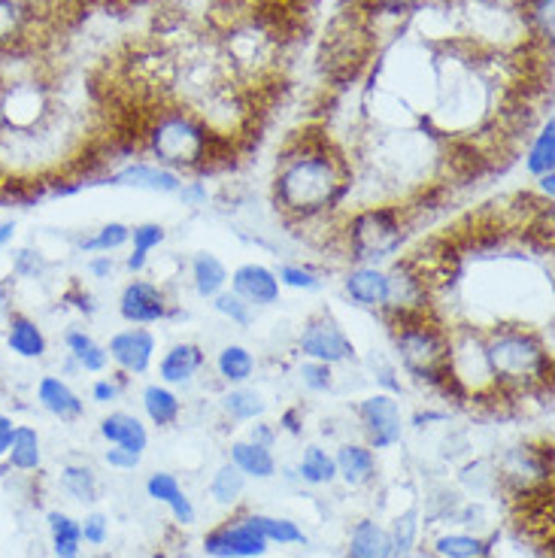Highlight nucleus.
Returning <instances> with one entry per match:
<instances>
[{
    "label": "nucleus",
    "instance_id": "79ce46f5",
    "mask_svg": "<svg viewBox=\"0 0 555 558\" xmlns=\"http://www.w3.org/2000/svg\"><path fill=\"white\" fill-rule=\"evenodd\" d=\"M213 310L219 313V316H225L228 322H234V325H240V328H250L252 325V310L243 298H237L234 292H219L216 298H213Z\"/></svg>",
    "mask_w": 555,
    "mask_h": 558
},
{
    "label": "nucleus",
    "instance_id": "4468645a",
    "mask_svg": "<svg viewBox=\"0 0 555 558\" xmlns=\"http://www.w3.org/2000/svg\"><path fill=\"white\" fill-rule=\"evenodd\" d=\"M228 282H231V292L237 298H243L250 307H274L279 294H282L277 270L258 265V262H246V265L234 267V274H228Z\"/></svg>",
    "mask_w": 555,
    "mask_h": 558
},
{
    "label": "nucleus",
    "instance_id": "a878e982",
    "mask_svg": "<svg viewBox=\"0 0 555 558\" xmlns=\"http://www.w3.org/2000/svg\"><path fill=\"white\" fill-rule=\"evenodd\" d=\"M231 464L246 480H270L277 476V459L267 447H258L252 440H237L231 444Z\"/></svg>",
    "mask_w": 555,
    "mask_h": 558
},
{
    "label": "nucleus",
    "instance_id": "b1692460",
    "mask_svg": "<svg viewBox=\"0 0 555 558\" xmlns=\"http://www.w3.org/2000/svg\"><path fill=\"white\" fill-rule=\"evenodd\" d=\"M140 401H143V413L146 418L158 425V428H170V425H177L182 416V401L177 391L165 386V383H149L143 395H140Z\"/></svg>",
    "mask_w": 555,
    "mask_h": 558
},
{
    "label": "nucleus",
    "instance_id": "c9c22d12",
    "mask_svg": "<svg viewBox=\"0 0 555 558\" xmlns=\"http://www.w3.org/2000/svg\"><path fill=\"white\" fill-rule=\"evenodd\" d=\"M298 480H304L310 486H328L337 480V464L328 449L306 447L301 461H298Z\"/></svg>",
    "mask_w": 555,
    "mask_h": 558
},
{
    "label": "nucleus",
    "instance_id": "c03bdc74",
    "mask_svg": "<svg viewBox=\"0 0 555 558\" xmlns=\"http://www.w3.org/2000/svg\"><path fill=\"white\" fill-rule=\"evenodd\" d=\"M49 270V262L40 250L34 246H22L13 252V277L19 279H40Z\"/></svg>",
    "mask_w": 555,
    "mask_h": 558
},
{
    "label": "nucleus",
    "instance_id": "473e14b6",
    "mask_svg": "<svg viewBox=\"0 0 555 558\" xmlns=\"http://www.w3.org/2000/svg\"><path fill=\"white\" fill-rule=\"evenodd\" d=\"M246 522H250L252 529L262 534L267 544H277V546H298L306 544V534L304 529L292 522V519L286 517H264V513H246Z\"/></svg>",
    "mask_w": 555,
    "mask_h": 558
},
{
    "label": "nucleus",
    "instance_id": "37998d69",
    "mask_svg": "<svg viewBox=\"0 0 555 558\" xmlns=\"http://www.w3.org/2000/svg\"><path fill=\"white\" fill-rule=\"evenodd\" d=\"M298 377H301V386L313 395H325V391L334 389V367L331 364L310 362L304 359V364L298 367Z\"/></svg>",
    "mask_w": 555,
    "mask_h": 558
},
{
    "label": "nucleus",
    "instance_id": "20e7f679",
    "mask_svg": "<svg viewBox=\"0 0 555 558\" xmlns=\"http://www.w3.org/2000/svg\"><path fill=\"white\" fill-rule=\"evenodd\" d=\"M146 143L153 153L155 165L170 170H197L213 158V143L216 137L209 134V128L182 110H167L155 119L146 131Z\"/></svg>",
    "mask_w": 555,
    "mask_h": 558
},
{
    "label": "nucleus",
    "instance_id": "864d4df0",
    "mask_svg": "<svg viewBox=\"0 0 555 558\" xmlns=\"http://www.w3.org/2000/svg\"><path fill=\"white\" fill-rule=\"evenodd\" d=\"M15 425H19V422H15L13 416L0 413V459H7V452H10V444H13Z\"/></svg>",
    "mask_w": 555,
    "mask_h": 558
},
{
    "label": "nucleus",
    "instance_id": "f8f14e48",
    "mask_svg": "<svg viewBox=\"0 0 555 558\" xmlns=\"http://www.w3.org/2000/svg\"><path fill=\"white\" fill-rule=\"evenodd\" d=\"M119 316L128 325H155L170 316V304H167L165 289L158 282L134 277L128 282L122 294H119Z\"/></svg>",
    "mask_w": 555,
    "mask_h": 558
},
{
    "label": "nucleus",
    "instance_id": "49530a36",
    "mask_svg": "<svg viewBox=\"0 0 555 558\" xmlns=\"http://www.w3.org/2000/svg\"><path fill=\"white\" fill-rule=\"evenodd\" d=\"M80 531H83V544L104 546L107 544V537H110V519L95 510V513H88V517L80 522Z\"/></svg>",
    "mask_w": 555,
    "mask_h": 558
},
{
    "label": "nucleus",
    "instance_id": "c756f323",
    "mask_svg": "<svg viewBox=\"0 0 555 558\" xmlns=\"http://www.w3.org/2000/svg\"><path fill=\"white\" fill-rule=\"evenodd\" d=\"M167 240V228L158 222H143L131 228V252H128L125 267L128 274L140 277L146 265H149V252L158 250Z\"/></svg>",
    "mask_w": 555,
    "mask_h": 558
},
{
    "label": "nucleus",
    "instance_id": "052dcab7",
    "mask_svg": "<svg viewBox=\"0 0 555 558\" xmlns=\"http://www.w3.org/2000/svg\"><path fill=\"white\" fill-rule=\"evenodd\" d=\"M395 558H437L434 553H425V549H410V553H403V556H395Z\"/></svg>",
    "mask_w": 555,
    "mask_h": 558
},
{
    "label": "nucleus",
    "instance_id": "bb28decb",
    "mask_svg": "<svg viewBox=\"0 0 555 558\" xmlns=\"http://www.w3.org/2000/svg\"><path fill=\"white\" fill-rule=\"evenodd\" d=\"M34 10L25 0H0V49H15L28 40Z\"/></svg>",
    "mask_w": 555,
    "mask_h": 558
},
{
    "label": "nucleus",
    "instance_id": "bf43d9fd",
    "mask_svg": "<svg viewBox=\"0 0 555 558\" xmlns=\"http://www.w3.org/2000/svg\"><path fill=\"white\" fill-rule=\"evenodd\" d=\"M538 192H541V197L546 201V204H553L555 197V173H546V177H541L538 180Z\"/></svg>",
    "mask_w": 555,
    "mask_h": 558
},
{
    "label": "nucleus",
    "instance_id": "13d9d810",
    "mask_svg": "<svg viewBox=\"0 0 555 558\" xmlns=\"http://www.w3.org/2000/svg\"><path fill=\"white\" fill-rule=\"evenodd\" d=\"M15 234H19V225H15V219H3V222H0V252L7 250V246H13Z\"/></svg>",
    "mask_w": 555,
    "mask_h": 558
},
{
    "label": "nucleus",
    "instance_id": "a18cd8bd",
    "mask_svg": "<svg viewBox=\"0 0 555 558\" xmlns=\"http://www.w3.org/2000/svg\"><path fill=\"white\" fill-rule=\"evenodd\" d=\"M528 22L534 25L538 37L553 43V0H528Z\"/></svg>",
    "mask_w": 555,
    "mask_h": 558
},
{
    "label": "nucleus",
    "instance_id": "4d7b16f0",
    "mask_svg": "<svg viewBox=\"0 0 555 558\" xmlns=\"http://www.w3.org/2000/svg\"><path fill=\"white\" fill-rule=\"evenodd\" d=\"M279 428H286L289 434H301V410H298V407L286 410L282 418H279Z\"/></svg>",
    "mask_w": 555,
    "mask_h": 558
},
{
    "label": "nucleus",
    "instance_id": "72a5a7b5",
    "mask_svg": "<svg viewBox=\"0 0 555 558\" xmlns=\"http://www.w3.org/2000/svg\"><path fill=\"white\" fill-rule=\"evenodd\" d=\"M222 410L228 418L237 422H255L267 413V401L258 389L252 386H228L222 395Z\"/></svg>",
    "mask_w": 555,
    "mask_h": 558
},
{
    "label": "nucleus",
    "instance_id": "5fc2aeb1",
    "mask_svg": "<svg viewBox=\"0 0 555 558\" xmlns=\"http://www.w3.org/2000/svg\"><path fill=\"white\" fill-rule=\"evenodd\" d=\"M112 270H116L112 255H95V258L88 262V274H92L95 279H110Z\"/></svg>",
    "mask_w": 555,
    "mask_h": 558
},
{
    "label": "nucleus",
    "instance_id": "f704fd0d",
    "mask_svg": "<svg viewBox=\"0 0 555 558\" xmlns=\"http://www.w3.org/2000/svg\"><path fill=\"white\" fill-rule=\"evenodd\" d=\"M526 170L534 177V180H541L546 173H555V122L553 116L546 119V125L538 131V137L531 140V146H528L526 153Z\"/></svg>",
    "mask_w": 555,
    "mask_h": 558
},
{
    "label": "nucleus",
    "instance_id": "7ed1b4c3",
    "mask_svg": "<svg viewBox=\"0 0 555 558\" xmlns=\"http://www.w3.org/2000/svg\"><path fill=\"white\" fill-rule=\"evenodd\" d=\"M391 340L410 377L429 386H449V331L431 313L391 319Z\"/></svg>",
    "mask_w": 555,
    "mask_h": 558
},
{
    "label": "nucleus",
    "instance_id": "ea45409f",
    "mask_svg": "<svg viewBox=\"0 0 555 558\" xmlns=\"http://www.w3.org/2000/svg\"><path fill=\"white\" fill-rule=\"evenodd\" d=\"M277 279L282 289H294V292H319L322 289L319 270H313L310 265H294V262H286V265H279Z\"/></svg>",
    "mask_w": 555,
    "mask_h": 558
},
{
    "label": "nucleus",
    "instance_id": "e433bc0d",
    "mask_svg": "<svg viewBox=\"0 0 555 558\" xmlns=\"http://www.w3.org/2000/svg\"><path fill=\"white\" fill-rule=\"evenodd\" d=\"M61 488H64L68 498L80 504H95L100 492L98 476H95V471L88 464H68L61 471Z\"/></svg>",
    "mask_w": 555,
    "mask_h": 558
},
{
    "label": "nucleus",
    "instance_id": "0eeeda50",
    "mask_svg": "<svg viewBox=\"0 0 555 558\" xmlns=\"http://www.w3.org/2000/svg\"><path fill=\"white\" fill-rule=\"evenodd\" d=\"M49 116V98L37 83H10L0 92V122L10 134H37Z\"/></svg>",
    "mask_w": 555,
    "mask_h": 558
},
{
    "label": "nucleus",
    "instance_id": "39448f33",
    "mask_svg": "<svg viewBox=\"0 0 555 558\" xmlns=\"http://www.w3.org/2000/svg\"><path fill=\"white\" fill-rule=\"evenodd\" d=\"M340 234L359 265H383L407 243V219L401 207H364L349 216Z\"/></svg>",
    "mask_w": 555,
    "mask_h": 558
},
{
    "label": "nucleus",
    "instance_id": "603ef678",
    "mask_svg": "<svg viewBox=\"0 0 555 558\" xmlns=\"http://www.w3.org/2000/svg\"><path fill=\"white\" fill-rule=\"evenodd\" d=\"M250 440L252 444H258V447L274 449V444H277V428H274V425H267V422H258V425H252Z\"/></svg>",
    "mask_w": 555,
    "mask_h": 558
},
{
    "label": "nucleus",
    "instance_id": "f257e3e1",
    "mask_svg": "<svg viewBox=\"0 0 555 558\" xmlns=\"http://www.w3.org/2000/svg\"><path fill=\"white\" fill-rule=\"evenodd\" d=\"M352 189L347 158L325 143L298 146L282 155L274 180V201L292 222H322Z\"/></svg>",
    "mask_w": 555,
    "mask_h": 558
},
{
    "label": "nucleus",
    "instance_id": "6e6552de",
    "mask_svg": "<svg viewBox=\"0 0 555 558\" xmlns=\"http://www.w3.org/2000/svg\"><path fill=\"white\" fill-rule=\"evenodd\" d=\"M361 422V432L367 437L371 449H389L395 444H401L403 437V413L398 395L389 391H376L371 398H364L355 407Z\"/></svg>",
    "mask_w": 555,
    "mask_h": 558
},
{
    "label": "nucleus",
    "instance_id": "6ab92c4d",
    "mask_svg": "<svg viewBox=\"0 0 555 558\" xmlns=\"http://www.w3.org/2000/svg\"><path fill=\"white\" fill-rule=\"evenodd\" d=\"M100 437L110 447H122L134 456H143L149 447V432L137 416H131L125 410H112L110 416L100 418Z\"/></svg>",
    "mask_w": 555,
    "mask_h": 558
},
{
    "label": "nucleus",
    "instance_id": "7c9ffc66",
    "mask_svg": "<svg viewBox=\"0 0 555 558\" xmlns=\"http://www.w3.org/2000/svg\"><path fill=\"white\" fill-rule=\"evenodd\" d=\"M49 522V537H52V553L56 558H80L83 556V531H80V519L68 517L61 510H49L46 513Z\"/></svg>",
    "mask_w": 555,
    "mask_h": 558
},
{
    "label": "nucleus",
    "instance_id": "f3484780",
    "mask_svg": "<svg viewBox=\"0 0 555 558\" xmlns=\"http://www.w3.org/2000/svg\"><path fill=\"white\" fill-rule=\"evenodd\" d=\"M343 289L347 294L367 310H383L386 307V294H389V277H386V267L383 265H355L343 279Z\"/></svg>",
    "mask_w": 555,
    "mask_h": 558
},
{
    "label": "nucleus",
    "instance_id": "a211bd4d",
    "mask_svg": "<svg viewBox=\"0 0 555 558\" xmlns=\"http://www.w3.org/2000/svg\"><path fill=\"white\" fill-rule=\"evenodd\" d=\"M37 404L61 422H76L85 413L83 398L76 395L68 379L56 377V374H46V377L37 379Z\"/></svg>",
    "mask_w": 555,
    "mask_h": 558
},
{
    "label": "nucleus",
    "instance_id": "a19ab883",
    "mask_svg": "<svg viewBox=\"0 0 555 558\" xmlns=\"http://www.w3.org/2000/svg\"><path fill=\"white\" fill-rule=\"evenodd\" d=\"M391 537V553L395 556H403V553H410L419 541V510L417 507H410L407 513L395 519V525L389 529Z\"/></svg>",
    "mask_w": 555,
    "mask_h": 558
},
{
    "label": "nucleus",
    "instance_id": "09e8293b",
    "mask_svg": "<svg viewBox=\"0 0 555 558\" xmlns=\"http://www.w3.org/2000/svg\"><path fill=\"white\" fill-rule=\"evenodd\" d=\"M177 197L182 201V207L197 209V207H207L209 192H207V182H182Z\"/></svg>",
    "mask_w": 555,
    "mask_h": 558
},
{
    "label": "nucleus",
    "instance_id": "8fccbe9b",
    "mask_svg": "<svg viewBox=\"0 0 555 558\" xmlns=\"http://www.w3.org/2000/svg\"><path fill=\"white\" fill-rule=\"evenodd\" d=\"M119 395H122V383H119V377H100L95 379V386H92V401H95V404H112V401H119Z\"/></svg>",
    "mask_w": 555,
    "mask_h": 558
},
{
    "label": "nucleus",
    "instance_id": "412c9836",
    "mask_svg": "<svg viewBox=\"0 0 555 558\" xmlns=\"http://www.w3.org/2000/svg\"><path fill=\"white\" fill-rule=\"evenodd\" d=\"M146 492H149V498H153V501L170 507V513H173V519H177L180 525H195V519H197L195 504L189 501V495L182 492L177 476L153 474L149 480H146Z\"/></svg>",
    "mask_w": 555,
    "mask_h": 558
},
{
    "label": "nucleus",
    "instance_id": "9b49d317",
    "mask_svg": "<svg viewBox=\"0 0 555 558\" xmlns=\"http://www.w3.org/2000/svg\"><path fill=\"white\" fill-rule=\"evenodd\" d=\"M267 549L270 544L243 517L225 522L204 537V553L213 558H262Z\"/></svg>",
    "mask_w": 555,
    "mask_h": 558
},
{
    "label": "nucleus",
    "instance_id": "aec40b11",
    "mask_svg": "<svg viewBox=\"0 0 555 558\" xmlns=\"http://www.w3.org/2000/svg\"><path fill=\"white\" fill-rule=\"evenodd\" d=\"M334 464H337V476L352 488L367 486L376 480L374 449L367 444H343L334 452Z\"/></svg>",
    "mask_w": 555,
    "mask_h": 558
},
{
    "label": "nucleus",
    "instance_id": "423d86ee",
    "mask_svg": "<svg viewBox=\"0 0 555 558\" xmlns=\"http://www.w3.org/2000/svg\"><path fill=\"white\" fill-rule=\"evenodd\" d=\"M298 352L310 362L331 364V367L355 362V343L349 340L343 325L325 310L304 322V328L298 335Z\"/></svg>",
    "mask_w": 555,
    "mask_h": 558
},
{
    "label": "nucleus",
    "instance_id": "1a4fd4ad",
    "mask_svg": "<svg viewBox=\"0 0 555 558\" xmlns=\"http://www.w3.org/2000/svg\"><path fill=\"white\" fill-rule=\"evenodd\" d=\"M389 277V294H386V313L389 319L398 316H417V313H431V286L429 279L419 274V267L407 258L398 265L386 267Z\"/></svg>",
    "mask_w": 555,
    "mask_h": 558
},
{
    "label": "nucleus",
    "instance_id": "393cba45",
    "mask_svg": "<svg viewBox=\"0 0 555 558\" xmlns=\"http://www.w3.org/2000/svg\"><path fill=\"white\" fill-rule=\"evenodd\" d=\"M192 286L197 298L213 301L216 294L228 289V267L219 255L213 252H197L192 258Z\"/></svg>",
    "mask_w": 555,
    "mask_h": 558
},
{
    "label": "nucleus",
    "instance_id": "de8ad7c7",
    "mask_svg": "<svg viewBox=\"0 0 555 558\" xmlns=\"http://www.w3.org/2000/svg\"><path fill=\"white\" fill-rule=\"evenodd\" d=\"M367 13L376 15H407L417 10L422 0H361Z\"/></svg>",
    "mask_w": 555,
    "mask_h": 558
},
{
    "label": "nucleus",
    "instance_id": "cd10ccee",
    "mask_svg": "<svg viewBox=\"0 0 555 558\" xmlns=\"http://www.w3.org/2000/svg\"><path fill=\"white\" fill-rule=\"evenodd\" d=\"M10 468H15L19 474H34L43 468V437L34 425H15L13 444L7 452Z\"/></svg>",
    "mask_w": 555,
    "mask_h": 558
},
{
    "label": "nucleus",
    "instance_id": "4be33fe9",
    "mask_svg": "<svg viewBox=\"0 0 555 558\" xmlns=\"http://www.w3.org/2000/svg\"><path fill=\"white\" fill-rule=\"evenodd\" d=\"M349 558H395L391 553V537L386 525H379L374 519H361L355 529L349 531L347 544Z\"/></svg>",
    "mask_w": 555,
    "mask_h": 558
},
{
    "label": "nucleus",
    "instance_id": "f03ea898",
    "mask_svg": "<svg viewBox=\"0 0 555 558\" xmlns=\"http://www.w3.org/2000/svg\"><path fill=\"white\" fill-rule=\"evenodd\" d=\"M486 359L498 391H528L543 386L553 371V355L541 335L504 325L492 328L486 337Z\"/></svg>",
    "mask_w": 555,
    "mask_h": 558
},
{
    "label": "nucleus",
    "instance_id": "3c124183",
    "mask_svg": "<svg viewBox=\"0 0 555 558\" xmlns=\"http://www.w3.org/2000/svg\"><path fill=\"white\" fill-rule=\"evenodd\" d=\"M104 461H107L110 468H116V471H134L140 464V456H134V452H128V449L122 447H112L104 452Z\"/></svg>",
    "mask_w": 555,
    "mask_h": 558
},
{
    "label": "nucleus",
    "instance_id": "ddd939ff",
    "mask_svg": "<svg viewBox=\"0 0 555 558\" xmlns=\"http://www.w3.org/2000/svg\"><path fill=\"white\" fill-rule=\"evenodd\" d=\"M104 185L137 189V192H153V195H177L182 177L177 170L161 168V165H153V161H134V165H125V168L107 173Z\"/></svg>",
    "mask_w": 555,
    "mask_h": 558
},
{
    "label": "nucleus",
    "instance_id": "dca6fc26",
    "mask_svg": "<svg viewBox=\"0 0 555 558\" xmlns=\"http://www.w3.org/2000/svg\"><path fill=\"white\" fill-rule=\"evenodd\" d=\"M207 364V352L197 343H173L158 362V377L165 386H192Z\"/></svg>",
    "mask_w": 555,
    "mask_h": 558
},
{
    "label": "nucleus",
    "instance_id": "9d476101",
    "mask_svg": "<svg viewBox=\"0 0 555 558\" xmlns=\"http://www.w3.org/2000/svg\"><path fill=\"white\" fill-rule=\"evenodd\" d=\"M155 347L158 343H155V335L149 328L131 325L125 331L110 337L107 355L119 367V374H125V377H143V374H149V367L155 362Z\"/></svg>",
    "mask_w": 555,
    "mask_h": 558
},
{
    "label": "nucleus",
    "instance_id": "5701e85b",
    "mask_svg": "<svg viewBox=\"0 0 555 558\" xmlns=\"http://www.w3.org/2000/svg\"><path fill=\"white\" fill-rule=\"evenodd\" d=\"M64 347H68V355L76 362V367L83 374H104L110 367L107 347L98 343L85 328H70L68 335H64Z\"/></svg>",
    "mask_w": 555,
    "mask_h": 558
},
{
    "label": "nucleus",
    "instance_id": "c85d7f7f",
    "mask_svg": "<svg viewBox=\"0 0 555 558\" xmlns=\"http://www.w3.org/2000/svg\"><path fill=\"white\" fill-rule=\"evenodd\" d=\"M255 352L246 349L243 343H228V347L219 349L216 355V371L219 377L228 383V386H246L252 377H255Z\"/></svg>",
    "mask_w": 555,
    "mask_h": 558
},
{
    "label": "nucleus",
    "instance_id": "2f4dec72",
    "mask_svg": "<svg viewBox=\"0 0 555 558\" xmlns=\"http://www.w3.org/2000/svg\"><path fill=\"white\" fill-rule=\"evenodd\" d=\"M495 537H476V534H464V531H453V534H441L431 553L437 558H486L492 553Z\"/></svg>",
    "mask_w": 555,
    "mask_h": 558
},
{
    "label": "nucleus",
    "instance_id": "2eb2a0df",
    "mask_svg": "<svg viewBox=\"0 0 555 558\" xmlns=\"http://www.w3.org/2000/svg\"><path fill=\"white\" fill-rule=\"evenodd\" d=\"M3 340L15 359H25V362H40L49 352V337L40 328V322L19 310H13V316L3 325Z\"/></svg>",
    "mask_w": 555,
    "mask_h": 558
},
{
    "label": "nucleus",
    "instance_id": "6e6d98bb",
    "mask_svg": "<svg viewBox=\"0 0 555 558\" xmlns=\"http://www.w3.org/2000/svg\"><path fill=\"white\" fill-rule=\"evenodd\" d=\"M13 289H10V282H0V331H3L7 319L13 316Z\"/></svg>",
    "mask_w": 555,
    "mask_h": 558
},
{
    "label": "nucleus",
    "instance_id": "58836bf2",
    "mask_svg": "<svg viewBox=\"0 0 555 558\" xmlns=\"http://www.w3.org/2000/svg\"><path fill=\"white\" fill-rule=\"evenodd\" d=\"M243 492H246V476L240 474L231 461L222 464V468L213 474L209 495H213V501L216 504H222V507H234V504L243 498Z\"/></svg>",
    "mask_w": 555,
    "mask_h": 558
},
{
    "label": "nucleus",
    "instance_id": "4c0bfd02",
    "mask_svg": "<svg viewBox=\"0 0 555 558\" xmlns=\"http://www.w3.org/2000/svg\"><path fill=\"white\" fill-rule=\"evenodd\" d=\"M131 243V225L125 222H107L100 225L92 238H83L76 246L80 252H95V255H110V252L122 250Z\"/></svg>",
    "mask_w": 555,
    "mask_h": 558
}]
</instances>
